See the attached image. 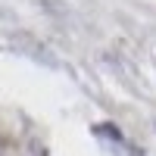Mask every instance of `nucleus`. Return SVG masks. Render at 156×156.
Returning <instances> with one entry per match:
<instances>
[{
    "label": "nucleus",
    "mask_w": 156,
    "mask_h": 156,
    "mask_svg": "<svg viewBox=\"0 0 156 156\" xmlns=\"http://www.w3.org/2000/svg\"><path fill=\"white\" fill-rule=\"evenodd\" d=\"M0 150H3V140H0Z\"/></svg>",
    "instance_id": "nucleus-1"
}]
</instances>
